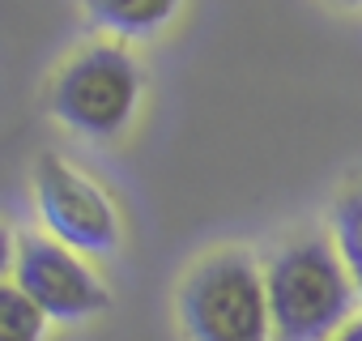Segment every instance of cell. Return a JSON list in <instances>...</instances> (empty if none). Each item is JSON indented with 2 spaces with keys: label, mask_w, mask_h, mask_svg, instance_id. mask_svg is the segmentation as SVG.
<instances>
[{
  "label": "cell",
  "mask_w": 362,
  "mask_h": 341,
  "mask_svg": "<svg viewBox=\"0 0 362 341\" xmlns=\"http://www.w3.org/2000/svg\"><path fill=\"white\" fill-rule=\"evenodd\" d=\"M332 243H337V252H341V260H345V269H349V277H354V286L362 294V184L349 188L337 201V209H332Z\"/></svg>",
  "instance_id": "8"
},
{
  "label": "cell",
  "mask_w": 362,
  "mask_h": 341,
  "mask_svg": "<svg viewBox=\"0 0 362 341\" xmlns=\"http://www.w3.org/2000/svg\"><path fill=\"white\" fill-rule=\"evenodd\" d=\"M52 316L9 277L0 286V341H43Z\"/></svg>",
  "instance_id": "7"
},
{
  "label": "cell",
  "mask_w": 362,
  "mask_h": 341,
  "mask_svg": "<svg viewBox=\"0 0 362 341\" xmlns=\"http://www.w3.org/2000/svg\"><path fill=\"white\" fill-rule=\"evenodd\" d=\"M179 5H184V0H81L86 18L119 43L153 39L158 30H166L175 22Z\"/></svg>",
  "instance_id": "6"
},
{
  "label": "cell",
  "mask_w": 362,
  "mask_h": 341,
  "mask_svg": "<svg viewBox=\"0 0 362 341\" xmlns=\"http://www.w3.org/2000/svg\"><path fill=\"white\" fill-rule=\"evenodd\" d=\"M269 307H273V341H332L362 303L341 252L324 235L286 239L269 265Z\"/></svg>",
  "instance_id": "1"
},
{
  "label": "cell",
  "mask_w": 362,
  "mask_h": 341,
  "mask_svg": "<svg viewBox=\"0 0 362 341\" xmlns=\"http://www.w3.org/2000/svg\"><path fill=\"white\" fill-rule=\"evenodd\" d=\"M35 205L52 239L69 243L81 256H115L124 226L119 209L98 180L60 154H39L35 162Z\"/></svg>",
  "instance_id": "4"
},
{
  "label": "cell",
  "mask_w": 362,
  "mask_h": 341,
  "mask_svg": "<svg viewBox=\"0 0 362 341\" xmlns=\"http://www.w3.org/2000/svg\"><path fill=\"white\" fill-rule=\"evenodd\" d=\"M188 341H273L269 282L252 252L222 248L192 265L179 286Z\"/></svg>",
  "instance_id": "2"
},
{
  "label": "cell",
  "mask_w": 362,
  "mask_h": 341,
  "mask_svg": "<svg viewBox=\"0 0 362 341\" xmlns=\"http://www.w3.org/2000/svg\"><path fill=\"white\" fill-rule=\"evenodd\" d=\"M332 5H362V0H332Z\"/></svg>",
  "instance_id": "10"
},
{
  "label": "cell",
  "mask_w": 362,
  "mask_h": 341,
  "mask_svg": "<svg viewBox=\"0 0 362 341\" xmlns=\"http://www.w3.org/2000/svg\"><path fill=\"white\" fill-rule=\"evenodd\" d=\"M141 86L145 77H141L136 56L124 43L103 39L60 64L47 103L64 128L90 141H111L132 124L141 107Z\"/></svg>",
  "instance_id": "3"
},
{
  "label": "cell",
  "mask_w": 362,
  "mask_h": 341,
  "mask_svg": "<svg viewBox=\"0 0 362 341\" xmlns=\"http://www.w3.org/2000/svg\"><path fill=\"white\" fill-rule=\"evenodd\" d=\"M9 277L60 324H81V320L107 311V303H111V294H107L103 277L90 269V260L52 235H22L13 243Z\"/></svg>",
  "instance_id": "5"
},
{
  "label": "cell",
  "mask_w": 362,
  "mask_h": 341,
  "mask_svg": "<svg viewBox=\"0 0 362 341\" xmlns=\"http://www.w3.org/2000/svg\"><path fill=\"white\" fill-rule=\"evenodd\" d=\"M332 341H362V316H354V320H349V324L332 337Z\"/></svg>",
  "instance_id": "9"
}]
</instances>
